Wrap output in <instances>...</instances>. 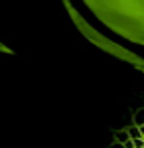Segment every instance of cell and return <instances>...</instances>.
Segmentation results:
<instances>
[{
	"label": "cell",
	"instance_id": "obj_1",
	"mask_svg": "<svg viewBox=\"0 0 144 148\" xmlns=\"http://www.w3.org/2000/svg\"><path fill=\"white\" fill-rule=\"evenodd\" d=\"M130 140V134H128V130H120V132H116V142H120V144H126Z\"/></svg>",
	"mask_w": 144,
	"mask_h": 148
},
{
	"label": "cell",
	"instance_id": "obj_3",
	"mask_svg": "<svg viewBox=\"0 0 144 148\" xmlns=\"http://www.w3.org/2000/svg\"><path fill=\"white\" fill-rule=\"evenodd\" d=\"M128 134H130V140H138V138H142V134H140L138 126H134V128H128Z\"/></svg>",
	"mask_w": 144,
	"mask_h": 148
},
{
	"label": "cell",
	"instance_id": "obj_4",
	"mask_svg": "<svg viewBox=\"0 0 144 148\" xmlns=\"http://www.w3.org/2000/svg\"><path fill=\"white\" fill-rule=\"evenodd\" d=\"M132 148H144V138H138V140H132Z\"/></svg>",
	"mask_w": 144,
	"mask_h": 148
},
{
	"label": "cell",
	"instance_id": "obj_5",
	"mask_svg": "<svg viewBox=\"0 0 144 148\" xmlns=\"http://www.w3.org/2000/svg\"><path fill=\"white\" fill-rule=\"evenodd\" d=\"M108 148H124V144H120V142H114V144H110Z\"/></svg>",
	"mask_w": 144,
	"mask_h": 148
},
{
	"label": "cell",
	"instance_id": "obj_2",
	"mask_svg": "<svg viewBox=\"0 0 144 148\" xmlns=\"http://www.w3.org/2000/svg\"><path fill=\"white\" fill-rule=\"evenodd\" d=\"M134 124L140 128V126H144V108H140L136 114H134Z\"/></svg>",
	"mask_w": 144,
	"mask_h": 148
}]
</instances>
